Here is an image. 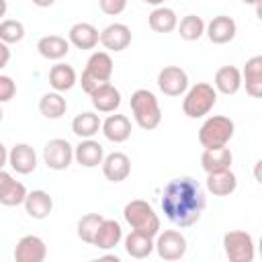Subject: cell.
I'll list each match as a JSON object with an SVG mask.
<instances>
[{
	"mask_svg": "<svg viewBox=\"0 0 262 262\" xmlns=\"http://www.w3.org/2000/svg\"><path fill=\"white\" fill-rule=\"evenodd\" d=\"M242 82H246V92L252 98L262 96V55H254L246 61L242 72Z\"/></svg>",
	"mask_w": 262,
	"mask_h": 262,
	"instance_id": "cb8c5ba5",
	"label": "cell"
},
{
	"mask_svg": "<svg viewBox=\"0 0 262 262\" xmlns=\"http://www.w3.org/2000/svg\"><path fill=\"white\" fill-rule=\"evenodd\" d=\"M90 102L98 113H115L121 106V92L111 84H102L98 88H94L90 94Z\"/></svg>",
	"mask_w": 262,
	"mask_h": 262,
	"instance_id": "e0dca14e",
	"label": "cell"
},
{
	"mask_svg": "<svg viewBox=\"0 0 262 262\" xmlns=\"http://www.w3.org/2000/svg\"><path fill=\"white\" fill-rule=\"evenodd\" d=\"M74 160V145L68 139L55 137L49 139L43 147V162L47 164L49 170H66Z\"/></svg>",
	"mask_w": 262,
	"mask_h": 262,
	"instance_id": "9c48e42d",
	"label": "cell"
},
{
	"mask_svg": "<svg viewBox=\"0 0 262 262\" xmlns=\"http://www.w3.org/2000/svg\"><path fill=\"white\" fill-rule=\"evenodd\" d=\"M8 164V149L4 147V143H0V170Z\"/></svg>",
	"mask_w": 262,
	"mask_h": 262,
	"instance_id": "f35d334b",
	"label": "cell"
},
{
	"mask_svg": "<svg viewBox=\"0 0 262 262\" xmlns=\"http://www.w3.org/2000/svg\"><path fill=\"white\" fill-rule=\"evenodd\" d=\"M158 88L166 96H182L188 88V74L180 66H166L158 74Z\"/></svg>",
	"mask_w": 262,
	"mask_h": 262,
	"instance_id": "30bf717a",
	"label": "cell"
},
{
	"mask_svg": "<svg viewBox=\"0 0 262 262\" xmlns=\"http://www.w3.org/2000/svg\"><path fill=\"white\" fill-rule=\"evenodd\" d=\"M68 111V102L61 92H45L39 98V113L45 119H61Z\"/></svg>",
	"mask_w": 262,
	"mask_h": 262,
	"instance_id": "1f68e13d",
	"label": "cell"
},
{
	"mask_svg": "<svg viewBox=\"0 0 262 262\" xmlns=\"http://www.w3.org/2000/svg\"><path fill=\"white\" fill-rule=\"evenodd\" d=\"M242 72L235 66H223L215 72V90L225 96L235 94L242 88Z\"/></svg>",
	"mask_w": 262,
	"mask_h": 262,
	"instance_id": "4316f807",
	"label": "cell"
},
{
	"mask_svg": "<svg viewBox=\"0 0 262 262\" xmlns=\"http://www.w3.org/2000/svg\"><path fill=\"white\" fill-rule=\"evenodd\" d=\"M223 250L231 262H252L254 260V237L248 231L231 229L223 235Z\"/></svg>",
	"mask_w": 262,
	"mask_h": 262,
	"instance_id": "52a82bcc",
	"label": "cell"
},
{
	"mask_svg": "<svg viewBox=\"0 0 262 262\" xmlns=\"http://www.w3.org/2000/svg\"><path fill=\"white\" fill-rule=\"evenodd\" d=\"M100 125H102V121H100V117H98L96 113L84 111V113H80V115L74 117V121H72V131H74L80 139H88V137H94V135L98 133Z\"/></svg>",
	"mask_w": 262,
	"mask_h": 262,
	"instance_id": "4dcf8cb0",
	"label": "cell"
},
{
	"mask_svg": "<svg viewBox=\"0 0 262 262\" xmlns=\"http://www.w3.org/2000/svg\"><path fill=\"white\" fill-rule=\"evenodd\" d=\"M141 2L151 4V6H162V4H164V0H141Z\"/></svg>",
	"mask_w": 262,
	"mask_h": 262,
	"instance_id": "b9f144b4",
	"label": "cell"
},
{
	"mask_svg": "<svg viewBox=\"0 0 262 262\" xmlns=\"http://www.w3.org/2000/svg\"><path fill=\"white\" fill-rule=\"evenodd\" d=\"M235 131V123L225 117V115H213L209 117L201 129H199V141L205 149L209 147H223L229 143V139L233 137Z\"/></svg>",
	"mask_w": 262,
	"mask_h": 262,
	"instance_id": "8992f818",
	"label": "cell"
},
{
	"mask_svg": "<svg viewBox=\"0 0 262 262\" xmlns=\"http://www.w3.org/2000/svg\"><path fill=\"white\" fill-rule=\"evenodd\" d=\"M233 162V154L229 147H209L201 154V168L211 174V172H219V170H227L231 168Z\"/></svg>",
	"mask_w": 262,
	"mask_h": 262,
	"instance_id": "7402d4cb",
	"label": "cell"
},
{
	"mask_svg": "<svg viewBox=\"0 0 262 262\" xmlns=\"http://www.w3.org/2000/svg\"><path fill=\"white\" fill-rule=\"evenodd\" d=\"M176 29H178L180 39H184V41H199L205 35V20L201 16H196V14H186L176 25Z\"/></svg>",
	"mask_w": 262,
	"mask_h": 262,
	"instance_id": "d6a6232c",
	"label": "cell"
},
{
	"mask_svg": "<svg viewBox=\"0 0 262 262\" xmlns=\"http://www.w3.org/2000/svg\"><path fill=\"white\" fill-rule=\"evenodd\" d=\"M217 102V90L207 82H196L194 86L186 88L182 98V111L188 119H201L211 113Z\"/></svg>",
	"mask_w": 262,
	"mask_h": 262,
	"instance_id": "277c9868",
	"label": "cell"
},
{
	"mask_svg": "<svg viewBox=\"0 0 262 262\" xmlns=\"http://www.w3.org/2000/svg\"><path fill=\"white\" fill-rule=\"evenodd\" d=\"M102 174L111 182H123L131 174V160L123 151H113L102 158Z\"/></svg>",
	"mask_w": 262,
	"mask_h": 262,
	"instance_id": "5bb4252c",
	"label": "cell"
},
{
	"mask_svg": "<svg viewBox=\"0 0 262 262\" xmlns=\"http://www.w3.org/2000/svg\"><path fill=\"white\" fill-rule=\"evenodd\" d=\"M78 82V74L76 70L70 66V63H55L51 66L49 70V84L55 92H66V90H72Z\"/></svg>",
	"mask_w": 262,
	"mask_h": 262,
	"instance_id": "83f0119b",
	"label": "cell"
},
{
	"mask_svg": "<svg viewBox=\"0 0 262 262\" xmlns=\"http://www.w3.org/2000/svg\"><path fill=\"white\" fill-rule=\"evenodd\" d=\"M8 164L16 174H31L37 168V154L29 143H14L8 151Z\"/></svg>",
	"mask_w": 262,
	"mask_h": 262,
	"instance_id": "2e32d148",
	"label": "cell"
},
{
	"mask_svg": "<svg viewBox=\"0 0 262 262\" xmlns=\"http://www.w3.org/2000/svg\"><path fill=\"white\" fill-rule=\"evenodd\" d=\"M242 2H244V4H254V6H258L260 0H242Z\"/></svg>",
	"mask_w": 262,
	"mask_h": 262,
	"instance_id": "7bdbcfd3",
	"label": "cell"
},
{
	"mask_svg": "<svg viewBox=\"0 0 262 262\" xmlns=\"http://www.w3.org/2000/svg\"><path fill=\"white\" fill-rule=\"evenodd\" d=\"M14 94H16V84H14V80H12L10 76L0 74V104L12 100Z\"/></svg>",
	"mask_w": 262,
	"mask_h": 262,
	"instance_id": "d590c367",
	"label": "cell"
},
{
	"mask_svg": "<svg viewBox=\"0 0 262 262\" xmlns=\"http://www.w3.org/2000/svg\"><path fill=\"white\" fill-rule=\"evenodd\" d=\"M125 252L135 260H143L154 252V237L139 231H131L125 237Z\"/></svg>",
	"mask_w": 262,
	"mask_h": 262,
	"instance_id": "f546056e",
	"label": "cell"
},
{
	"mask_svg": "<svg viewBox=\"0 0 262 262\" xmlns=\"http://www.w3.org/2000/svg\"><path fill=\"white\" fill-rule=\"evenodd\" d=\"M102 135L113 143H123L131 137V121L125 115H108L102 125Z\"/></svg>",
	"mask_w": 262,
	"mask_h": 262,
	"instance_id": "44dd1931",
	"label": "cell"
},
{
	"mask_svg": "<svg viewBox=\"0 0 262 262\" xmlns=\"http://www.w3.org/2000/svg\"><path fill=\"white\" fill-rule=\"evenodd\" d=\"M154 250L158 252V256L166 262H174L180 260L186 254V237L178 231V229H164L158 231L156 242H154Z\"/></svg>",
	"mask_w": 262,
	"mask_h": 262,
	"instance_id": "ba28073f",
	"label": "cell"
},
{
	"mask_svg": "<svg viewBox=\"0 0 262 262\" xmlns=\"http://www.w3.org/2000/svg\"><path fill=\"white\" fill-rule=\"evenodd\" d=\"M129 104H131L133 119L141 129L151 131L162 123V108H160V102L151 90H147V88L135 90L131 94Z\"/></svg>",
	"mask_w": 262,
	"mask_h": 262,
	"instance_id": "7a4b0ae2",
	"label": "cell"
},
{
	"mask_svg": "<svg viewBox=\"0 0 262 262\" xmlns=\"http://www.w3.org/2000/svg\"><path fill=\"white\" fill-rule=\"evenodd\" d=\"M35 6H39V8H47V6H51L55 0H31Z\"/></svg>",
	"mask_w": 262,
	"mask_h": 262,
	"instance_id": "ab89813d",
	"label": "cell"
},
{
	"mask_svg": "<svg viewBox=\"0 0 262 262\" xmlns=\"http://www.w3.org/2000/svg\"><path fill=\"white\" fill-rule=\"evenodd\" d=\"M25 39V25L14 18H6L0 23V41L6 45L18 43Z\"/></svg>",
	"mask_w": 262,
	"mask_h": 262,
	"instance_id": "e575fe53",
	"label": "cell"
},
{
	"mask_svg": "<svg viewBox=\"0 0 262 262\" xmlns=\"http://www.w3.org/2000/svg\"><path fill=\"white\" fill-rule=\"evenodd\" d=\"M25 196H27L25 184L14 180V176L2 168L0 170V205H4V207H18V205H23Z\"/></svg>",
	"mask_w": 262,
	"mask_h": 262,
	"instance_id": "9a60e30c",
	"label": "cell"
},
{
	"mask_svg": "<svg viewBox=\"0 0 262 262\" xmlns=\"http://www.w3.org/2000/svg\"><path fill=\"white\" fill-rule=\"evenodd\" d=\"M102 219L104 217L100 213H86L84 217H80V221H78V237L82 242H86V244H92Z\"/></svg>",
	"mask_w": 262,
	"mask_h": 262,
	"instance_id": "836d02e7",
	"label": "cell"
},
{
	"mask_svg": "<svg viewBox=\"0 0 262 262\" xmlns=\"http://www.w3.org/2000/svg\"><path fill=\"white\" fill-rule=\"evenodd\" d=\"M98 41L102 43L104 49L119 53L131 45V29L123 23H111L100 31Z\"/></svg>",
	"mask_w": 262,
	"mask_h": 262,
	"instance_id": "8fae6325",
	"label": "cell"
},
{
	"mask_svg": "<svg viewBox=\"0 0 262 262\" xmlns=\"http://www.w3.org/2000/svg\"><path fill=\"white\" fill-rule=\"evenodd\" d=\"M23 205H25L27 215L33 217V219H45L53 211V199L45 190H31V192H27Z\"/></svg>",
	"mask_w": 262,
	"mask_h": 262,
	"instance_id": "603a6c76",
	"label": "cell"
},
{
	"mask_svg": "<svg viewBox=\"0 0 262 262\" xmlns=\"http://www.w3.org/2000/svg\"><path fill=\"white\" fill-rule=\"evenodd\" d=\"M235 33H237V25L227 14H217L211 18L209 25H205V35L215 45H225V43L233 41Z\"/></svg>",
	"mask_w": 262,
	"mask_h": 262,
	"instance_id": "4fadbf2b",
	"label": "cell"
},
{
	"mask_svg": "<svg viewBox=\"0 0 262 262\" xmlns=\"http://www.w3.org/2000/svg\"><path fill=\"white\" fill-rule=\"evenodd\" d=\"M111 76H113V57L106 51H94L88 57L86 68L80 76V86L86 94H90L94 88L111 82Z\"/></svg>",
	"mask_w": 262,
	"mask_h": 262,
	"instance_id": "5b68a950",
	"label": "cell"
},
{
	"mask_svg": "<svg viewBox=\"0 0 262 262\" xmlns=\"http://www.w3.org/2000/svg\"><path fill=\"white\" fill-rule=\"evenodd\" d=\"M47 258V246L39 235H23L14 246L16 262H43Z\"/></svg>",
	"mask_w": 262,
	"mask_h": 262,
	"instance_id": "7c38bea8",
	"label": "cell"
},
{
	"mask_svg": "<svg viewBox=\"0 0 262 262\" xmlns=\"http://www.w3.org/2000/svg\"><path fill=\"white\" fill-rule=\"evenodd\" d=\"M235 188H237V178L231 172V168L207 174V190L213 192L215 196H229L231 192H235Z\"/></svg>",
	"mask_w": 262,
	"mask_h": 262,
	"instance_id": "d4e9b609",
	"label": "cell"
},
{
	"mask_svg": "<svg viewBox=\"0 0 262 262\" xmlns=\"http://www.w3.org/2000/svg\"><path fill=\"white\" fill-rule=\"evenodd\" d=\"M2 119H4V113H2V108H0V123H2Z\"/></svg>",
	"mask_w": 262,
	"mask_h": 262,
	"instance_id": "ee69618b",
	"label": "cell"
},
{
	"mask_svg": "<svg viewBox=\"0 0 262 262\" xmlns=\"http://www.w3.org/2000/svg\"><path fill=\"white\" fill-rule=\"evenodd\" d=\"M147 23H149V29L156 31V33H172L176 29V25H178V16H176V12L172 8L162 4V6H156L149 12Z\"/></svg>",
	"mask_w": 262,
	"mask_h": 262,
	"instance_id": "f1b7e54d",
	"label": "cell"
},
{
	"mask_svg": "<svg viewBox=\"0 0 262 262\" xmlns=\"http://www.w3.org/2000/svg\"><path fill=\"white\" fill-rule=\"evenodd\" d=\"M102 158H104V149L98 141H94L92 137L88 139H82L76 147H74V160L84 166V168H96L102 164Z\"/></svg>",
	"mask_w": 262,
	"mask_h": 262,
	"instance_id": "ac0fdd59",
	"label": "cell"
},
{
	"mask_svg": "<svg viewBox=\"0 0 262 262\" xmlns=\"http://www.w3.org/2000/svg\"><path fill=\"white\" fill-rule=\"evenodd\" d=\"M98 4H100V10H102L104 14L117 16V14H121V12L125 10L127 0H98Z\"/></svg>",
	"mask_w": 262,
	"mask_h": 262,
	"instance_id": "8d00e7d4",
	"label": "cell"
},
{
	"mask_svg": "<svg viewBox=\"0 0 262 262\" xmlns=\"http://www.w3.org/2000/svg\"><path fill=\"white\" fill-rule=\"evenodd\" d=\"M98 35H100V31L94 25L76 23L68 31V41H70V45H74L78 49H94L98 45Z\"/></svg>",
	"mask_w": 262,
	"mask_h": 262,
	"instance_id": "d6986e66",
	"label": "cell"
},
{
	"mask_svg": "<svg viewBox=\"0 0 262 262\" xmlns=\"http://www.w3.org/2000/svg\"><path fill=\"white\" fill-rule=\"evenodd\" d=\"M8 61H10V49H8V45H6V43H2V41H0V70H2V68H6V66H8Z\"/></svg>",
	"mask_w": 262,
	"mask_h": 262,
	"instance_id": "74e56055",
	"label": "cell"
},
{
	"mask_svg": "<svg viewBox=\"0 0 262 262\" xmlns=\"http://www.w3.org/2000/svg\"><path fill=\"white\" fill-rule=\"evenodd\" d=\"M123 239V229L119 225V221L115 219H102L92 246H96L98 250H113L115 246H119V242Z\"/></svg>",
	"mask_w": 262,
	"mask_h": 262,
	"instance_id": "484cf974",
	"label": "cell"
},
{
	"mask_svg": "<svg viewBox=\"0 0 262 262\" xmlns=\"http://www.w3.org/2000/svg\"><path fill=\"white\" fill-rule=\"evenodd\" d=\"M207 199L201 184L188 176L174 178L164 186L162 192V211L176 227H190L194 225L203 211Z\"/></svg>",
	"mask_w": 262,
	"mask_h": 262,
	"instance_id": "6da1fadb",
	"label": "cell"
},
{
	"mask_svg": "<svg viewBox=\"0 0 262 262\" xmlns=\"http://www.w3.org/2000/svg\"><path fill=\"white\" fill-rule=\"evenodd\" d=\"M6 8H8V4H6V0H0V18L6 14Z\"/></svg>",
	"mask_w": 262,
	"mask_h": 262,
	"instance_id": "60d3db41",
	"label": "cell"
},
{
	"mask_svg": "<svg viewBox=\"0 0 262 262\" xmlns=\"http://www.w3.org/2000/svg\"><path fill=\"white\" fill-rule=\"evenodd\" d=\"M37 51L49 61H59L70 53V41L59 35H45L37 41Z\"/></svg>",
	"mask_w": 262,
	"mask_h": 262,
	"instance_id": "ffe728a7",
	"label": "cell"
},
{
	"mask_svg": "<svg viewBox=\"0 0 262 262\" xmlns=\"http://www.w3.org/2000/svg\"><path fill=\"white\" fill-rule=\"evenodd\" d=\"M123 217L133 231L145 233L149 237H156L160 231V217L147 201H141V199L129 201L123 209Z\"/></svg>",
	"mask_w": 262,
	"mask_h": 262,
	"instance_id": "3957f363",
	"label": "cell"
}]
</instances>
